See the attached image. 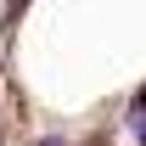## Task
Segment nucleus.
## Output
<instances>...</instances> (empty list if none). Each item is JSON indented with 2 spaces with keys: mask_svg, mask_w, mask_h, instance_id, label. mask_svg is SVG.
Returning a JSON list of instances; mask_svg holds the SVG:
<instances>
[{
  "mask_svg": "<svg viewBox=\"0 0 146 146\" xmlns=\"http://www.w3.org/2000/svg\"><path fill=\"white\" fill-rule=\"evenodd\" d=\"M129 141H135V146H146V90L129 101Z\"/></svg>",
  "mask_w": 146,
  "mask_h": 146,
  "instance_id": "nucleus-1",
  "label": "nucleus"
},
{
  "mask_svg": "<svg viewBox=\"0 0 146 146\" xmlns=\"http://www.w3.org/2000/svg\"><path fill=\"white\" fill-rule=\"evenodd\" d=\"M39 146H68V141H62V135H45V141H39Z\"/></svg>",
  "mask_w": 146,
  "mask_h": 146,
  "instance_id": "nucleus-2",
  "label": "nucleus"
}]
</instances>
